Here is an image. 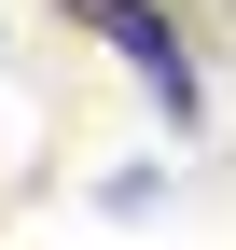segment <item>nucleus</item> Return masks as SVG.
Here are the masks:
<instances>
[{
  "mask_svg": "<svg viewBox=\"0 0 236 250\" xmlns=\"http://www.w3.org/2000/svg\"><path fill=\"white\" fill-rule=\"evenodd\" d=\"M70 14H83V28H98V42H111V56H125V70H139V83H153V98H167V111H195V56H181V28H167V14H153V0H70Z\"/></svg>",
  "mask_w": 236,
  "mask_h": 250,
  "instance_id": "nucleus-1",
  "label": "nucleus"
}]
</instances>
